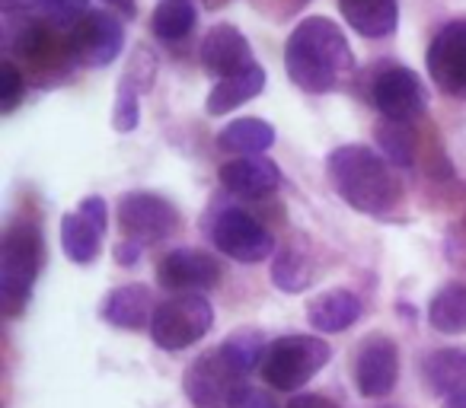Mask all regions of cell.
<instances>
[{"mask_svg":"<svg viewBox=\"0 0 466 408\" xmlns=\"http://www.w3.org/2000/svg\"><path fill=\"white\" fill-rule=\"evenodd\" d=\"M285 67L294 86L307 93H329L345 74H351L355 58H351L349 39L336 23L326 16H307L288 35Z\"/></svg>","mask_w":466,"mask_h":408,"instance_id":"1","label":"cell"},{"mask_svg":"<svg viewBox=\"0 0 466 408\" xmlns=\"http://www.w3.org/2000/svg\"><path fill=\"white\" fill-rule=\"evenodd\" d=\"M326 175L339 198L349 201L361 214H387L400 204V179L390 169V160L361 144H345L326 156Z\"/></svg>","mask_w":466,"mask_h":408,"instance_id":"2","label":"cell"},{"mask_svg":"<svg viewBox=\"0 0 466 408\" xmlns=\"http://www.w3.org/2000/svg\"><path fill=\"white\" fill-rule=\"evenodd\" d=\"M46 262V243L35 224H14L0 243V306L20 316Z\"/></svg>","mask_w":466,"mask_h":408,"instance_id":"3","label":"cell"},{"mask_svg":"<svg viewBox=\"0 0 466 408\" xmlns=\"http://www.w3.org/2000/svg\"><path fill=\"white\" fill-rule=\"evenodd\" d=\"M182 389L195 408H243L249 395L247 373L233 367L220 354V348L208 351L188 363L186 376H182Z\"/></svg>","mask_w":466,"mask_h":408,"instance_id":"4","label":"cell"},{"mask_svg":"<svg viewBox=\"0 0 466 408\" xmlns=\"http://www.w3.org/2000/svg\"><path fill=\"white\" fill-rule=\"evenodd\" d=\"M329 361V344L317 335H285L268 344L262 361V380L281 393H294L319 373Z\"/></svg>","mask_w":466,"mask_h":408,"instance_id":"5","label":"cell"},{"mask_svg":"<svg viewBox=\"0 0 466 408\" xmlns=\"http://www.w3.org/2000/svg\"><path fill=\"white\" fill-rule=\"evenodd\" d=\"M214 325V310L201 294H179L157 306L150 319V338L163 351H182L201 342Z\"/></svg>","mask_w":466,"mask_h":408,"instance_id":"6","label":"cell"},{"mask_svg":"<svg viewBox=\"0 0 466 408\" xmlns=\"http://www.w3.org/2000/svg\"><path fill=\"white\" fill-rule=\"evenodd\" d=\"M211 240L218 253L230 255L233 262H243V265H253L275 253L272 234L243 208L218 211V217L211 221Z\"/></svg>","mask_w":466,"mask_h":408,"instance_id":"7","label":"cell"},{"mask_svg":"<svg viewBox=\"0 0 466 408\" xmlns=\"http://www.w3.org/2000/svg\"><path fill=\"white\" fill-rule=\"evenodd\" d=\"M182 217L163 194L131 192L118 201V227L135 243H163L179 230Z\"/></svg>","mask_w":466,"mask_h":408,"instance_id":"8","label":"cell"},{"mask_svg":"<svg viewBox=\"0 0 466 408\" xmlns=\"http://www.w3.org/2000/svg\"><path fill=\"white\" fill-rule=\"evenodd\" d=\"M125 26L109 10H90L77 26L71 29L67 52L84 67H106L122 55Z\"/></svg>","mask_w":466,"mask_h":408,"instance_id":"9","label":"cell"},{"mask_svg":"<svg viewBox=\"0 0 466 408\" xmlns=\"http://www.w3.org/2000/svg\"><path fill=\"white\" fill-rule=\"evenodd\" d=\"M428 74L441 93L466 103V16L447 23L428 45Z\"/></svg>","mask_w":466,"mask_h":408,"instance_id":"10","label":"cell"},{"mask_svg":"<svg viewBox=\"0 0 466 408\" xmlns=\"http://www.w3.org/2000/svg\"><path fill=\"white\" fill-rule=\"evenodd\" d=\"M377 112L390 122H412L425 112V86L415 77L409 67H390L380 77L374 80V90H370Z\"/></svg>","mask_w":466,"mask_h":408,"instance_id":"11","label":"cell"},{"mask_svg":"<svg viewBox=\"0 0 466 408\" xmlns=\"http://www.w3.org/2000/svg\"><path fill=\"white\" fill-rule=\"evenodd\" d=\"M400 380V351L390 338L374 335L355 354V386L364 399H383Z\"/></svg>","mask_w":466,"mask_h":408,"instance_id":"12","label":"cell"},{"mask_svg":"<svg viewBox=\"0 0 466 408\" xmlns=\"http://www.w3.org/2000/svg\"><path fill=\"white\" fill-rule=\"evenodd\" d=\"M106 234V201L99 194L80 201L77 214H65L61 221V246L77 265H90L99 255V243Z\"/></svg>","mask_w":466,"mask_h":408,"instance_id":"13","label":"cell"},{"mask_svg":"<svg viewBox=\"0 0 466 408\" xmlns=\"http://www.w3.org/2000/svg\"><path fill=\"white\" fill-rule=\"evenodd\" d=\"M157 281L167 291L179 294L208 291L220 281V262L214 255L201 253V249H173L157 265Z\"/></svg>","mask_w":466,"mask_h":408,"instance_id":"14","label":"cell"},{"mask_svg":"<svg viewBox=\"0 0 466 408\" xmlns=\"http://www.w3.org/2000/svg\"><path fill=\"white\" fill-rule=\"evenodd\" d=\"M220 185L237 198H266L281 185V169L268 156H237L220 166Z\"/></svg>","mask_w":466,"mask_h":408,"instance_id":"15","label":"cell"},{"mask_svg":"<svg viewBox=\"0 0 466 408\" xmlns=\"http://www.w3.org/2000/svg\"><path fill=\"white\" fill-rule=\"evenodd\" d=\"M247 65H253V58H249V42L237 26L220 23V26H214L211 33L205 35V42H201V67H205L211 77L224 80V77H230V74L243 71Z\"/></svg>","mask_w":466,"mask_h":408,"instance_id":"16","label":"cell"},{"mask_svg":"<svg viewBox=\"0 0 466 408\" xmlns=\"http://www.w3.org/2000/svg\"><path fill=\"white\" fill-rule=\"evenodd\" d=\"M157 306H154V294L144 284H125L116 287L109 297L99 306V316L106 319L116 329H150V319H154Z\"/></svg>","mask_w":466,"mask_h":408,"instance_id":"17","label":"cell"},{"mask_svg":"<svg viewBox=\"0 0 466 408\" xmlns=\"http://www.w3.org/2000/svg\"><path fill=\"white\" fill-rule=\"evenodd\" d=\"M345 23L364 39H383L393 35L400 23V4L396 0H339Z\"/></svg>","mask_w":466,"mask_h":408,"instance_id":"18","label":"cell"},{"mask_svg":"<svg viewBox=\"0 0 466 408\" xmlns=\"http://www.w3.org/2000/svg\"><path fill=\"white\" fill-rule=\"evenodd\" d=\"M262 90H266V71H262V65L253 61V65H247L243 71L218 80V86H214L211 96H208V112H211V115H227L230 109H237V105L259 96Z\"/></svg>","mask_w":466,"mask_h":408,"instance_id":"19","label":"cell"},{"mask_svg":"<svg viewBox=\"0 0 466 408\" xmlns=\"http://www.w3.org/2000/svg\"><path fill=\"white\" fill-rule=\"evenodd\" d=\"M421 380L431 395H453L466 389V348H441L421 361Z\"/></svg>","mask_w":466,"mask_h":408,"instance_id":"20","label":"cell"},{"mask_svg":"<svg viewBox=\"0 0 466 408\" xmlns=\"http://www.w3.org/2000/svg\"><path fill=\"white\" fill-rule=\"evenodd\" d=\"M307 319L317 332H345L361 319V300L351 291H326L310 304Z\"/></svg>","mask_w":466,"mask_h":408,"instance_id":"21","label":"cell"},{"mask_svg":"<svg viewBox=\"0 0 466 408\" xmlns=\"http://www.w3.org/2000/svg\"><path fill=\"white\" fill-rule=\"evenodd\" d=\"M275 144V128L262 118H237L230 122L227 128H220L218 134V147L224 154H243V156H253L262 154Z\"/></svg>","mask_w":466,"mask_h":408,"instance_id":"22","label":"cell"},{"mask_svg":"<svg viewBox=\"0 0 466 408\" xmlns=\"http://www.w3.org/2000/svg\"><path fill=\"white\" fill-rule=\"evenodd\" d=\"M428 323L441 335L466 332V284H447L428 304Z\"/></svg>","mask_w":466,"mask_h":408,"instance_id":"23","label":"cell"},{"mask_svg":"<svg viewBox=\"0 0 466 408\" xmlns=\"http://www.w3.org/2000/svg\"><path fill=\"white\" fill-rule=\"evenodd\" d=\"M195 23H198V10L192 0H160L154 16H150V29L163 42L186 39L195 29Z\"/></svg>","mask_w":466,"mask_h":408,"instance_id":"24","label":"cell"},{"mask_svg":"<svg viewBox=\"0 0 466 408\" xmlns=\"http://www.w3.org/2000/svg\"><path fill=\"white\" fill-rule=\"evenodd\" d=\"M272 281L279 291L285 294H300L313 284V265L310 255L300 253L298 246H285L272 262Z\"/></svg>","mask_w":466,"mask_h":408,"instance_id":"25","label":"cell"},{"mask_svg":"<svg viewBox=\"0 0 466 408\" xmlns=\"http://www.w3.org/2000/svg\"><path fill=\"white\" fill-rule=\"evenodd\" d=\"M266 335L256 329H240L233 332L230 338H227L224 344H220V354L227 357V361L233 363V367L240 370V373H253L256 367H262V361H266Z\"/></svg>","mask_w":466,"mask_h":408,"instance_id":"26","label":"cell"},{"mask_svg":"<svg viewBox=\"0 0 466 408\" xmlns=\"http://www.w3.org/2000/svg\"><path fill=\"white\" fill-rule=\"evenodd\" d=\"M377 144L383 147L390 163L396 166H409L415 160V141H412V131H409V122H390L383 118L380 128H377Z\"/></svg>","mask_w":466,"mask_h":408,"instance_id":"27","label":"cell"},{"mask_svg":"<svg viewBox=\"0 0 466 408\" xmlns=\"http://www.w3.org/2000/svg\"><path fill=\"white\" fill-rule=\"evenodd\" d=\"M86 14H90V10H86V0H46L39 23H46V26H52V29H74Z\"/></svg>","mask_w":466,"mask_h":408,"instance_id":"28","label":"cell"},{"mask_svg":"<svg viewBox=\"0 0 466 408\" xmlns=\"http://www.w3.org/2000/svg\"><path fill=\"white\" fill-rule=\"evenodd\" d=\"M23 93H26L23 74L16 71L14 61H4V65H0V105H4V112H14L16 105H20Z\"/></svg>","mask_w":466,"mask_h":408,"instance_id":"29","label":"cell"},{"mask_svg":"<svg viewBox=\"0 0 466 408\" xmlns=\"http://www.w3.org/2000/svg\"><path fill=\"white\" fill-rule=\"evenodd\" d=\"M137 118H141V112H137V90H131V86H118V96H116V112H112V124H116V131H122V134H128V131L137 128Z\"/></svg>","mask_w":466,"mask_h":408,"instance_id":"30","label":"cell"},{"mask_svg":"<svg viewBox=\"0 0 466 408\" xmlns=\"http://www.w3.org/2000/svg\"><path fill=\"white\" fill-rule=\"evenodd\" d=\"M46 0H4V14L7 16H29V20H39Z\"/></svg>","mask_w":466,"mask_h":408,"instance_id":"31","label":"cell"},{"mask_svg":"<svg viewBox=\"0 0 466 408\" xmlns=\"http://www.w3.org/2000/svg\"><path fill=\"white\" fill-rule=\"evenodd\" d=\"M288 408H339V405L332 399H326V395L307 393V395H294V399L288 402Z\"/></svg>","mask_w":466,"mask_h":408,"instance_id":"32","label":"cell"},{"mask_svg":"<svg viewBox=\"0 0 466 408\" xmlns=\"http://www.w3.org/2000/svg\"><path fill=\"white\" fill-rule=\"evenodd\" d=\"M137 246H141V243H118L116 246V262L118 265H135L137 262Z\"/></svg>","mask_w":466,"mask_h":408,"instance_id":"33","label":"cell"},{"mask_svg":"<svg viewBox=\"0 0 466 408\" xmlns=\"http://www.w3.org/2000/svg\"><path fill=\"white\" fill-rule=\"evenodd\" d=\"M243 408H279V405H275L272 395L262 393V389H249V395H247V402H243Z\"/></svg>","mask_w":466,"mask_h":408,"instance_id":"34","label":"cell"},{"mask_svg":"<svg viewBox=\"0 0 466 408\" xmlns=\"http://www.w3.org/2000/svg\"><path fill=\"white\" fill-rule=\"evenodd\" d=\"M106 4H112L116 10H122L125 16H135V0H106Z\"/></svg>","mask_w":466,"mask_h":408,"instance_id":"35","label":"cell"},{"mask_svg":"<svg viewBox=\"0 0 466 408\" xmlns=\"http://www.w3.org/2000/svg\"><path fill=\"white\" fill-rule=\"evenodd\" d=\"M444 408H466V389H460V393H453L451 399L444 402Z\"/></svg>","mask_w":466,"mask_h":408,"instance_id":"36","label":"cell"}]
</instances>
